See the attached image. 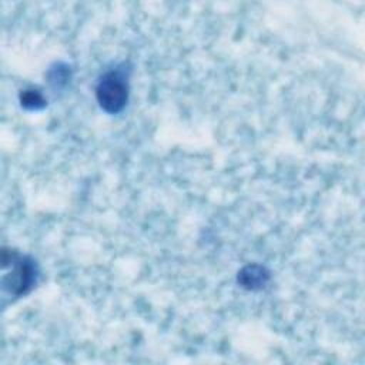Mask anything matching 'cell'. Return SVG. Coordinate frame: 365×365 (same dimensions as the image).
Masks as SVG:
<instances>
[{
  "label": "cell",
  "mask_w": 365,
  "mask_h": 365,
  "mask_svg": "<svg viewBox=\"0 0 365 365\" xmlns=\"http://www.w3.org/2000/svg\"><path fill=\"white\" fill-rule=\"evenodd\" d=\"M128 97V83L120 71L104 74L97 86V100L107 113L120 111Z\"/></svg>",
  "instance_id": "6da1fadb"
},
{
  "label": "cell",
  "mask_w": 365,
  "mask_h": 365,
  "mask_svg": "<svg viewBox=\"0 0 365 365\" xmlns=\"http://www.w3.org/2000/svg\"><path fill=\"white\" fill-rule=\"evenodd\" d=\"M34 279V268L30 261L24 257L11 252V271H10V281L6 282L11 292L19 295L23 294Z\"/></svg>",
  "instance_id": "7a4b0ae2"
},
{
  "label": "cell",
  "mask_w": 365,
  "mask_h": 365,
  "mask_svg": "<svg viewBox=\"0 0 365 365\" xmlns=\"http://www.w3.org/2000/svg\"><path fill=\"white\" fill-rule=\"evenodd\" d=\"M240 278L245 287L255 288V287H261L262 284H265L267 274L264 272V269L261 267L252 265V267H247L245 269H242Z\"/></svg>",
  "instance_id": "3957f363"
}]
</instances>
